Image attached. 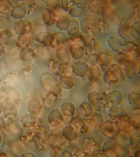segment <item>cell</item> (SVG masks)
<instances>
[{
  "instance_id": "cell-1",
  "label": "cell",
  "mask_w": 140,
  "mask_h": 157,
  "mask_svg": "<svg viewBox=\"0 0 140 157\" xmlns=\"http://www.w3.org/2000/svg\"><path fill=\"white\" fill-rule=\"evenodd\" d=\"M15 30L20 35H29L34 28L33 23L28 20H19L15 23Z\"/></svg>"
},
{
  "instance_id": "cell-8",
  "label": "cell",
  "mask_w": 140,
  "mask_h": 157,
  "mask_svg": "<svg viewBox=\"0 0 140 157\" xmlns=\"http://www.w3.org/2000/svg\"><path fill=\"white\" fill-rule=\"evenodd\" d=\"M13 38V34L9 30H5L0 32V43L3 45H9L12 42Z\"/></svg>"
},
{
  "instance_id": "cell-3",
  "label": "cell",
  "mask_w": 140,
  "mask_h": 157,
  "mask_svg": "<svg viewBox=\"0 0 140 157\" xmlns=\"http://www.w3.org/2000/svg\"><path fill=\"white\" fill-rule=\"evenodd\" d=\"M35 50L30 47H25L22 48L20 52V56L23 60L26 62H31L36 57Z\"/></svg>"
},
{
  "instance_id": "cell-7",
  "label": "cell",
  "mask_w": 140,
  "mask_h": 157,
  "mask_svg": "<svg viewBox=\"0 0 140 157\" xmlns=\"http://www.w3.org/2000/svg\"><path fill=\"white\" fill-rule=\"evenodd\" d=\"M57 56L60 61L64 63H68L70 60V52L65 47H61L58 48Z\"/></svg>"
},
{
  "instance_id": "cell-19",
  "label": "cell",
  "mask_w": 140,
  "mask_h": 157,
  "mask_svg": "<svg viewBox=\"0 0 140 157\" xmlns=\"http://www.w3.org/2000/svg\"><path fill=\"white\" fill-rule=\"evenodd\" d=\"M62 84L67 87L71 88L74 85V82L71 77L68 76H63L61 77Z\"/></svg>"
},
{
  "instance_id": "cell-14",
  "label": "cell",
  "mask_w": 140,
  "mask_h": 157,
  "mask_svg": "<svg viewBox=\"0 0 140 157\" xmlns=\"http://www.w3.org/2000/svg\"><path fill=\"white\" fill-rule=\"evenodd\" d=\"M85 150L88 152H92L95 151L98 149V144L92 139L88 138L86 141H85L84 145Z\"/></svg>"
},
{
  "instance_id": "cell-17",
  "label": "cell",
  "mask_w": 140,
  "mask_h": 157,
  "mask_svg": "<svg viewBox=\"0 0 140 157\" xmlns=\"http://www.w3.org/2000/svg\"><path fill=\"white\" fill-rule=\"evenodd\" d=\"M83 51V49L82 47L77 44L72 45L70 48L71 54L73 57H74V58L76 59H78L79 58V57H82Z\"/></svg>"
},
{
  "instance_id": "cell-22",
  "label": "cell",
  "mask_w": 140,
  "mask_h": 157,
  "mask_svg": "<svg viewBox=\"0 0 140 157\" xmlns=\"http://www.w3.org/2000/svg\"><path fill=\"white\" fill-rule=\"evenodd\" d=\"M64 4L62 5H63L62 6H63V8H65V9L66 8V9H68V3H67V2H65V1H64Z\"/></svg>"
},
{
  "instance_id": "cell-12",
  "label": "cell",
  "mask_w": 140,
  "mask_h": 157,
  "mask_svg": "<svg viewBox=\"0 0 140 157\" xmlns=\"http://www.w3.org/2000/svg\"><path fill=\"white\" fill-rule=\"evenodd\" d=\"M70 21L68 17L66 16H62L59 17L57 21V26L60 29L66 30L68 29L70 24Z\"/></svg>"
},
{
  "instance_id": "cell-18",
  "label": "cell",
  "mask_w": 140,
  "mask_h": 157,
  "mask_svg": "<svg viewBox=\"0 0 140 157\" xmlns=\"http://www.w3.org/2000/svg\"><path fill=\"white\" fill-rule=\"evenodd\" d=\"M122 118H120V121H119V124L120 126H121L122 128H128L129 127H130V124H131V121L130 118L126 116H122Z\"/></svg>"
},
{
  "instance_id": "cell-5",
  "label": "cell",
  "mask_w": 140,
  "mask_h": 157,
  "mask_svg": "<svg viewBox=\"0 0 140 157\" xmlns=\"http://www.w3.org/2000/svg\"><path fill=\"white\" fill-rule=\"evenodd\" d=\"M41 80L42 85L46 88L51 90L57 87V82L54 77L50 74H45L42 75Z\"/></svg>"
},
{
  "instance_id": "cell-11",
  "label": "cell",
  "mask_w": 140,
  "mask_h": 157,
  "mask_svg": "<svg viewBox=\"0 0 140 157\" xmlns=\"http://www.w3.org/2000/svg\"><path fill=\"white\" fill-rule=\"evenodd\" d=\"M63 43L62 37L58 34H54L52 35L50 45L52 48H58L62 46Z\"/></svg>"
},
{
  "instance_id": "cell-10",
  "label": "cell",
  "mask_w": 140,
  "mask_h": 157,
  "mask_svg": "<svg viewBox=\"0 0 140 157\" xmlns=\"http://www.w3.org/2000/svg\"><path fill=\"white\" fill-rule=\"evenodd\" d=\"M116 126L112 122H108L103 125L102 126V133L106 136H111L114 133Z\"/></svg>"
},
{
  "instance_id": "cell-9",
  "label": "cell",
  "mask_w": 140,
  "mask_h": 157,
  "mask_svg": "<svg viewBox=\"0 0 140 157\" xmlns=\"http://www.w3.org/2000/svg\"><path fill=\"white\" fill-rule=\"evenodd\" d=\"M32 42L30 36L28 35H20L18 37L16 42V45L19 48L30 47Z\"/></svg>"
},
{
  "instance_id": "cell-6",
  "label": "cell",
  "mask_w": 140,
  "mask_h": 157,
  "mask_svg": "<svg viewBox=\"0 0 140 157\" xmlns=\"http://www.w3.org/2000/svg\"><path fill=\"white\" fill-rule=\"evenodd\" d=\"M52 35L50 33L47 32H39L36 34L35 38L39 43L47 46L50 45Z\"/></svg>"
},
{
  "instance_id": "cell-13",
  "label": "cell",
  "mask_w": 140,
  "mask_h": 157,
  "mask_svg": "<svg viewBox=\"0 0 140 157\" xmlns=\"http://www.w3.org/2000/svg\"><path fill=\"white\" fill-rule=\"evenodd\" d=\"M26 9L27 13L29 15H32L36 13L37 9V3L34 1H27L24 2Z\"/></svg>"
},
{
  "instance_id": "cell-21",
  "label": "cell",
  "mask_w": 140,
  "mask_h": 157,
  "mask_svg": "<svg viewBox=\"0 0 140 157\" xmlns=\"http://www.w3.org/2000/svg\"><path fill=\"white\" fill-rule=\"evenodd\" d=\"M33 67H34V64L31 63L23 69L22 71L23 73L25 74H27L29 72H30L32 69H33Z\"/></svg>"
},
{
  "instance_id": "cell-15",
  "label": "cell",
  "mask_w": 140,
  "mask_h": 157,
  "mask_svg": "<svg viewBox=\"0 0 140 157\" xmlns=\"http://www.w3.org/2000/svg\"><path fill=\"white\" fill-rule=\"evenodd\" d=\"M12 5L9 2L0 1V14H7L11 10Z\"/></svg>"
},
{
  "instance_id": "cell-16",
  "label": "cell",
  "mask_w": 140,
  "mask_h": 157,
  "mask_svg": "<svg viewBox=\"0 0 140 157\" xmlns=\"http://www.w3.org/2000/svg\"><path fill=\"white\" fill-rule=\"evenodd\" d=\"M78 22L75 20H73L70 21L69 27V34L70 36H75L79 32V26Z\"/></svg>"
},
{
  "instance_id": "cell-4",
  "label": "cell",
  "mask_w": 140,
  "mask_h": 157,
  "mask_svg": "<svg viewBox=\"0 0 140 157\" xmlns=\"http://www.w3.org/2000/svg\"><path fill=\"white\" fill-rule=\"evenodd\" d=\"M26 13V9L23 3L20 5H16L11 10V15L16 19H22Z\"/></svg>"
},
{
  "instance_id": "cell-2",
  "label": "cell",
  "mask_w": 140,
  "mask_h": 157,
  "mask_svg": "<svg viewBox=\"0 0 140 157\" xmlns=\"http://www.w3.org/2000/svg\"><path fill=\"white\" fill-rule=\"evenodd\" d=\"M42 18L44 22L47 25L52 26L58 21V14L53 9H47L43 11Z\"/></svg>"
},
{
  "instance_id": "cell-20",
  "label": "cell",
  "mask_w": 140,
  "mask_h": 157,
  "mask_svg": "<svg viewBox=\"0 0 140 157\" xmlns=\"http://www.w3.org/2000/svg\"><path fill=\"white\" fill-rule=\"evenodd\" d=\"M60 1H47L46 3L48 6L52 9H56L58 8L60 5Z\"/></svg>"
}]
</instances>
